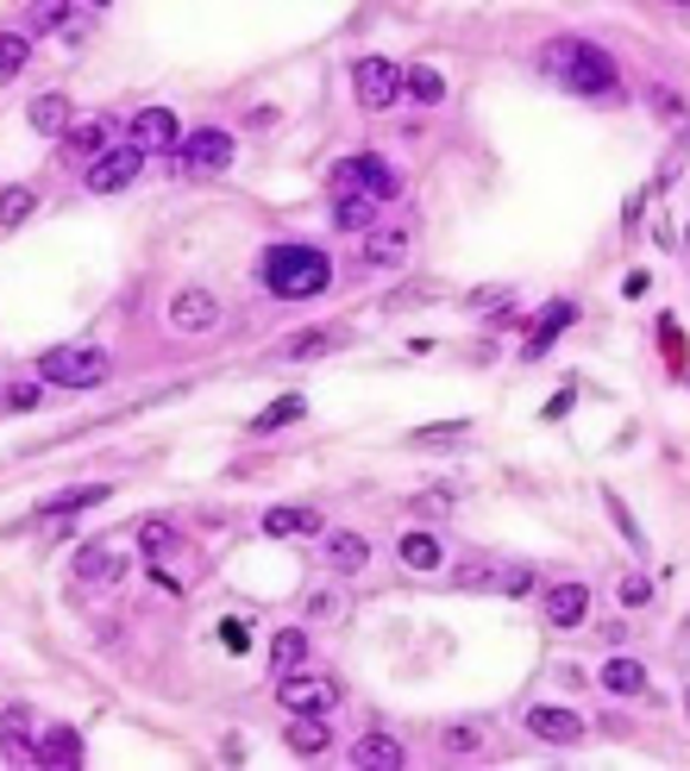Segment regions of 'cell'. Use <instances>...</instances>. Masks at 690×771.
Masks as SVG:
<instances>
[{"label":"cell","mask_w":690,"mask_h":771,"mask_svg":"<svg viewBox=\"0 0 690 771\" xmlns=\"http://www.w3.org/2000/svg\"><path fill=\"white\" fill-rule=\"evenodd\" d=\"M95 501H107V483H76V489H58V496L39 501L44 521H58V515H76V508H95Z\"/></svg>","instance_id":"obj_17"},{"label":"cell","mask_w":690,"mask_h":771,"mask_svg":"<svg viewBox=\"0 0 690 771\" xmlns=\"http://www.w3.org/2000/svg\"><path fill=\"white\" fill-rule=\"evenodd\" d=\"M446 747H452V752H478L483 747V728H452V733H446Z\"/></svg>","instance_id":"obj_37"},{"label":"cell","mask_w":690,"mask_h":771,"mask_svg":"<svg viewBox=\"0 0 690 771\" xmlns=\"http://www.w3.org/2000/svg\"><path fill=\"white\" fill-rule=\"evenodd\" d=\"M540 70H553L572 95H615V57L584 39H553L540 51Z\"/></svg>","instance_id":"obj_1"},{"label":"cell","mask_w":690,"mask_h":771,"mask_svg":"<svg viewBox=\"0 0 690 771\" xmlns=\"http://www.w3.org/2000/svg\"><path fill=\"white\" fill-rule=\"evenodd\" d=\"M39 377L58 389H101L107 383V351L101 346H58L39 358Z\"/></svg>","instance_id":"obj_3"},{"label":"cell","mask_w":690,"mask_h":771,"mask_svg":"<svg viewBox=\"0 0 690 771\" xmlns=\"http://www.w3.org/2000/svg\"><path fill=\"white\" fill-rule=\"evenodd\" d=\"M95 7H107V0H95Z\"/></svg>","instance_id":"obj_43"},{"label":"cell","mask_w":690,"mask_h":771,"mask_svg":"<svg viewBox=\"0 0 690 771\" xmlns=\"http://www.w3.org/2000/svg\"><path fill=\"white\" fill-rule=\"evenodd\" d=\"M25 119H32V133H44V138H63L70 126H76V107L63 95H39L32 107H25Z\"/></svg>","instance_id":"obj_14"},{"label":"cell","mask_w":690,"mask_h":771,"mask_svg":"<svg viewBox=\"0 0 690 771\" xmlns=\"http://www.w3.org/2000/svg\"><path fill=\"white\" fill-rule=\"evenodd\" d=\"M0 752H7V759H32V765H39V733H32V715H25V709H7V715H0Z\"/></svg>","instance_id":"obj_13"},{"label":"cell","mask_w":690,"mask_h":771,"mask_svg":"<svg viewBox=\"0 0 690 771\" xmlns=\"http://www.w3.org/2000/svg\"><path fill=\"white\" fill-rule=\"evenodd\" d=\"M647 596H652L647 578H628V583H621V602H628V609H634V602H647Z\"/></svg>","instance_id":"obj_39"},{"label":"cell","mask_w":690,"mask_h":771,"mask_svg":"<svg viewBox=\"0 0 690 771\" xmlns=\"http://www.w3.org/2000/svg\"><path fill=\"white\" fill-rule=\"evenodd\" d=\"M119 571H126V559H119L114 546H82V559H76V578L82 583H95V590H101V583H114Z\"/></svg>","instance_id":"obj_19"},{"label":"cell","mask_w":690,"mask_h":771,"mask_svg":"<svg viewBox=\"0 0 690 771\" xmlns=\"http://www.w3.org/2000/svg\"><path fill=\"white\" fill-rule=\"evenodd\" d=\"M20 70H25V39L20 32H0V88L20 76Z\"/></svg>","instance_id":"obj_33"},{"label":"cell","mask_w":690,"mask_h":771,"mask_svg":"<svg viewBox=\"0 0 690 771\" xmlns=\"http://www.w3.org/2000/svg\"><path fill=\"white\" fill-rule=\"evenodd\" d=\"M408 95H415V101H440L446 95V76L433 70V63H415V70H408Z\"/></svg>","instance_id":"obj_31"},{"label":"cell","mask_w":690,"mask_h":771,"mask_svg":"<svg viewBox=\"0 0 690 771\" xmlns=\"http://www.w3.org/2000/svg\"><path fill=\"white\" fill-rule=\"evenodd\" d=\"M370 213H377V201H370V194H333V226L365 232V226H370Z\"/></svg>","instance_id":"obj_24"},{"label":"cell","mask_w":690,"mask_h":771,"mask_svg":"<svg viewBox=\"0 0 690 771\" xmlns=\"http://www.w3.org/2000/svg\"><path fill=\"white\" fill-rule=\"evenodd\" d=\"M652 107H659V114H666V119H684V107H678V101H671L666 88H652Z\"/></svg>","instance_id":"obj_40"},{"label":"cell","mask_w":690,"mask_h":771,"mask_svg":"<svg viewBox=\"0 0 690 771\" xmlns=\"http://www.w3.org/2000/svg\"><path fill=\"white\" fill-rule=\"evenodd\" d=\"M32 208H39V201H32V189H20V182H13V189H0V226H20Z\"/></svg>","instance_id":"obj_32"},{"label":"cell","mask_w":690,"mask_h":771,"mask_svg":"<svg viewBox=\"0 0 690 771\" xmlns=\"http://www.w3.org/2000/svg\"><path fill=\"white\" fill-rule=\"evenodd\" d=\"M352 95H358V107H370V114H384V107H396V101L408 95V70L389 57H365L358 70H352Z\"/></svg>","instance_id":"obj_4"},{"label":"cell","mask_w":690,"mask_h":771,"mask_svg":"<svg viewBox=\"0 0 690 771\" xmlns=\"http://www.w3.org/2000/svg\"><path fill=\"white\" fill-rule=\"evenodd\" d=\"M671 7H690V0H671Z\"/></svg>","instance_id":"obj_42"},{"label":"cell","mask_w":690,"mask_h":771,"mask_svg":"<svg viewBox=\"0 0 690 771\" xmlns=\"http://www.w3.org/2000/svg\"><path fill=\"white\" fill-rule=\"evenodd\" d=\"M584 615H590V590L584 583H553L546 590V621L553 627H577Z\"/></svg>","instance_id":"obj_12"},{"label":"cell","mask_w":690,"mask_h":771,"mask_svg":"<svg viewBox=\"0 0 690 771\" xmlns=\"http://www.w3.org/2000/svg\"><path fill=\"white\" fill-rule=\"evenodd\" d=\"M133 145H138V151H176V145H182V133H176V114H170V107H145V114L133 119Z\"/></svg>","instance_id":"obj_10"},{"label":"cell","mask_w":690,"mask_h":771,"mask_svg":"<svg viewBox=\"0 0 690 771\" xmlns=\"http://www.w3.org/2000/svg\"><path fill=\"white\" fill-rule=\"evenodd\" d=\"M170 327L176 332H213L220 327V302H213L208 289H182L170 302Z\"/></svg>","instance_id":"obj_9"},{"label":"cell","mask_w":690,"mask_h":771,"mask_svg":"<svg viewBox=\"0 0 690 771\" xmlns=\"http://www.w3.org/2000/svg\"><path fill=\"white\" fill-rule=\"evenodd\" d=\"M138 546H145V552H170L176 534H170L164 521H145V527H138Z\"/></svg>","instance_id":"obj_35"},{"label":"cell","mask_w":690,"mask_h":771,"mask_svg":"<svg viewBox=\"0 0 690 771\" xmlns=\"http://www.w3.org/2000/svg\"><path fill=\"white\" fill-rule=\"evenodd\" d=\"M326 559H333V571H365L370 546L358 540V534H333V540H326Z\"/></svg>","instance_id":"obj_25"},{"label":"cell","mask_w":690,"mask_h":771,"mask_svg":"<svg viewBox=\"0 0 690 771\" xmlns=\"http://www.w3.org/2000/svg\"><path fill=\"white\" fill-rule=\"evenodd\" d=\"M402 564H415V571H440V540H433V534H402Z\"/></svg>","instance_id":"obj_27"},{"label":"cell","mask_w":690,"mask_h":771,"mask_svg":"<svg viewBox=\"0 0 690 771\" xmlns=\"http://www.w3.org/2000/svg\"><path fill=\"white\" fill-rule=\"evenodd\" d=\"M408 257V226H377L365 232V264H377V271H396Z\"/></svg>","instance_id":"obj_15"},{"label":"cell","mask_w":690,"mask_h":771,"mask_svg":"<svg viewBox=\"0 0 690 771\" xmlns=\"http://www.w3.org/2000/svg\"><path fill=\"white\" fill-rule=\"evenodd\" d=\"M603 690L647 696V665H640V658H609V665H603Z\"/></svg>","instance_id":"obj_21"},{"label":"cell","mask_w":690,"mask_h":771,"mask_svg":"<svg viewBox=\"0 0 690 771\" xmlns=\"http://www.w3.org/2000/svg\"><path fill=\"white\" fill-rule=\"evenodd\" d=\"M326 740H333V728H326L321 715H295V721H289V752L314 759V752H326Z\"/></svg>","instance_id":"obj_22"},{"label":"cell","mask_w":690,"mask_h":771,"mask_svg":"<svg viewBox=\"0 0 690 771\" xmlns=\"http://www.w3.org/2000/svg\"><path fill=\"white\" fill-rule=\"evenodd\" d=\"M352 765H365V771H396V765H402V740H389V733H365V740L352 747Z\"/></svg>","instance_id":"obj_18"},{"label":"cell","mask_w":690,"mask_h":771,"mask_svg":"<svg viewBox=\"0 0 690 771\" xmlns=\"http://www.w3.org/2000/svg\"><path fill=\"white\" fill-rule=\"evenodd\" d=\"M345 332L339 327H321V332H295V339H283V358H321V351H339Z\"/></svg>","instance_id":"obj_23"},{"label":"cell","mask_w":690,"mask_h":771,"mask_svg":"<svg viewBox=\"0 0 690 771\" xmlns=\"http://www.w3.org/2000/svg\"><path fill=\"white\" fill-rule=\"evenodd\" d=\"M264 534L270 540H307V534H321V515L314 508H270Z\"/></svg>","instance_id":"obj_16"},{"label":"cell","mask_w":690,"mask_h":771,"mask_svg":"<svg viewBox=\"0 0 690 771\" xmlns=\"http://www.w3.org/2000/svg\"><path fill=\"white\" fill-rule=\"evenodd\" d=\"M302 395H276V402L264 408V414H258V421H251V433H283L289 421H302Z\"/></svg>","instance_id":"obj_26"},{"label":"cell","mask_w":690,"mask_h":771,"mask_svg":"<svg viewBox=\"0 0 690 771\" xmlns=\"http://www.w3.org/2000/svg\"><path fill=\"white\" fill-rule=\"evenodd\" d=\"M527 728L540 733V740H553V747H577L584 740V715H572V709H527Z\"/></svg>","instance_id":"obj_11"},{"label":"cell","mask_w":690,"mask_h":771,"mask_svg":"<svg viewBox=\"0 0 690 771\" xmlns=\"http://www.w3.org/2000/svg\"><path fill=\"white\" fill-rule=\"evenodd\" d=\"M402 189V176L389 170L384 157H345L333 163V194H370V201H389V194Z\"/></svg>","instance_id":"obj_5"},{"label":"cell","mask_w":690,"mask_h":771,"mask_svg":"<svg viewBox=\"0 0 690 771\" xmlns=\"http://www.w3.org/2000/svg\"><path fill=\"white\" fill-rule=\"evenodd\" d=\"M176 163L189 176H213L232 163V133H220V126H201V133H189L182 145H176Z\"/></svg>","instance_id":"obj_6"},{"label":"cell","mask_w":690,"mask_h":771,"mask_svg":"<svg viewBox=\"0 0 690 771\" xmlns=\"http://www.w3.org/2000/svg\"><path fill=\"white\" fill-rule=\"evenodd\" d=\"M302 653H307V634H302V627H283V634L270 640V658H276V672L302 665Z\"/></svg>","instance_id":"obj_30"},{"label":"cell","mask_w":690,"mask_h":771,"mask_svg":"<svg viewBox=\"0 0 690 771\" xmlns=\"http://www.w3.org/2000/svg\"><path fill=\"white\" fill-rule=\"evenodd\" d=\"M565 320H572V302H553V308H546V320H540V327H534V339H527V358H540V351L553 346V339H558V327H565Z\"/></svg>","instance_id":"obj_29"},{"label":"cell","mask_w":690,"mask_h":771,"mask_svg":"<svg viewBox=\"0 0 690 771\" xmlns=\"http://www.w3.org/2000/svg\"><path fill=\"white\" fill-rule=\"evenodd\" d=\"M39 402V383H13L7 389V408H32Z\"/></svg>","instance_id":"obj_38"},{"label":"cell","mask_w":690,"mask_h":771,"mask_svg":"<svg viewBox=\"0 0 690 771\" xmlns=\"http://www.w3.org/2000/svg\"><path fill=\"white\" fill-rule=\"evenodd\" d=\"M276 703H283L289 715H326L339 703V684H333V677H283V684H276Z\"/></svg>","instance_id":"obj_7"},{"label":"cell","mask_w":690,"mask_h":771,"mask_svg":"<svg viewBox=\"0 0 690 771\" xmlns=\"http://www.w3.org/2000/svg\"><path fill=\"white\" fill-rule=\"evenodd\" d=\"M70 151H76V157H101V151H107V126H101V119H76V126H70Z\"/></svg>","instance_id":"obj_28"},{"label":"cell","mask_w":690,"mask_h":771,"mask_svg":"<svg viewBox=\"0 0 690 771\" xmlns=\"http://www.w3.org/2000/svg\"><path fill=\"white\" fill-rule=\"evenodd\" d=\"M333 283V264H326V251L314 245H270L264 251V289L283 295V302H307V295H321Z\"/></svg>","instance_id":"obj_2"},{"label":"cell","mask_w":690,"mask_h":771,"mask_svg":"<svg viewBox=\"0 0 690 771\" xmlns=\"http://www.w3.org/2000/svg\"><path fill=\"white\" fill-rule=\"evenodd\" d=\"M684 709H690V684H684Z\"/></svg>","instance_id":"obj_41"},{"label":"cell","mask_w":690,"mask_h":771,"mask_svg":"<svg viewBox=\"0 0 690 771\" xmlns=\"http://www.w3.org/2000/svg\"><path fill=\"white\" fill-rule=\"evenodd\" d=\"M63 20H70V0H39V7H32V25H39V32H58Z\"/></svg>","instance_id":"obj_34"},{"label":"cell","mask_w":690,"mask_h":771,"mask_svg":"<svg viewBox=\"0 0 690 771\" xmlns=\"http://www.w3.org/2000/svg\"><path fill=\"white\" fill-rule=\"evenodd\" d=\"M39 765H82V733L76 728H44L39 733Z\"/></svg>","instance_id":"obj_20"},{"label":"cell","mask_w":690,"mask_h":771,"mask_svg":"<svg viewBox=\"0 0 690 771\" xmlns=\"http://www.w3.org/2000/svg\"><path fill=\"white\" fill-rule=\"evenodd\" d=\"M220 646H232V653H245V646H251V627H245L239 615H232V621H220Z\"/></svg>","instance_id":"obj_36"},{"label":"cell","mask_w":690,"mask_h":771,"mask_svg":"<svg viewBox=\"0 0 690 771\" xmlns=\"http://www.w3.org/2000/svg\"><path fill=\"white\" fill-rule=\"evenodd\" d=\"M138 170H145V151H138V145H126V151H101L95 163H88V189H95V194H119Z\"/></svg>","instance_id":"obj_8"}]
</instances>
